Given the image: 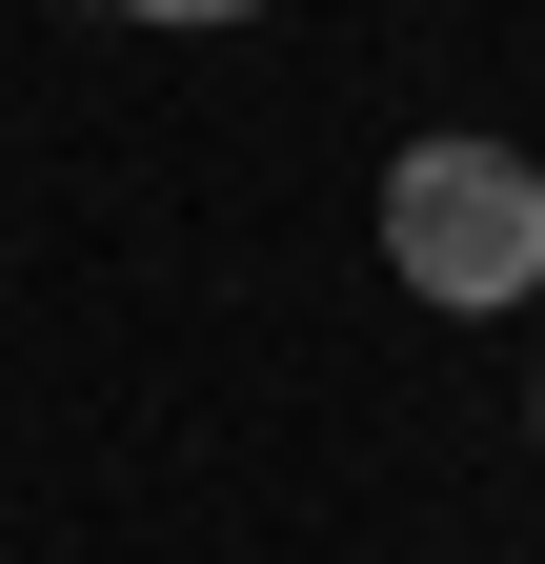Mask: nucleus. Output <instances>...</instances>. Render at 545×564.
Listing matches in <instances>:
<instances>
[{
  "label": "nucleus",
  "mask_w": 545,
  "mask_h": 564,
  "mask_svg": "<svg viewBox=\"0 0 545 564\" xmlns=\"http://www.w3.org/2000/svg\"><path fill=\"white\" fill-rule=\"evenodd\" d=\"M384 262L425 282V303H525L545 282V182L505 141H404L384 162Z\"/></svg>",
  "instance_id": "1"
},
{
  "label": "nucleus",
  "mask_w": 545,
  "mask_h": 564,
  "mask_svg": "<svg viewBox=\"0 0 545 564\" xmlns=\"http://www.w3.org/2000/svg\"><path fill=\"white\" fill-rule=\"evenodd\" d=\"M121 21H243V0H121Z\"/></svg>",
  "instance_id": "2"
}]
</instances>
